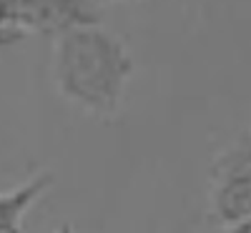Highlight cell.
Returning a JSON list of instances; mask_svg holds the SVG:
<instances>
[{"label": "cell", "mask_w": 251, "mask_h": 233, "mask_svg": "<svg viewBox=\"0 0 251 233\" xmlns=\"http://www.w3.org/2000/svg\"><path fill=\"white\" fill-rule=\"evenodd\" d=\"M136 73L126 43L98 23L71 25L53 35V80L58 93L98 120L118 116Z\"/></svg>", "instance_id": "6da1fadb"}, {"label": "cell", "mask_w": 251, "mask_h": 233, "mask_svg": "<svg viewBox=\"0 0 251 233\" xmlns=\"http://www.w3.org/2000/svg\"><path fill=\"white\" fill-rule=\"evenodd\" d=\"M208 223L221 231H246L251 216V145L249 133L219 151L208 168Z\"/></svg>", "instance_id": "7a4b0ae2"}, {"label": "cell", "mask_w": 251, "mask_h": 233, "mask_svg": "<svg viewBox=\"0 0 251 233\" xmlns=\"http://www.w3.org/2000/svg\"><path fill=\"white\" fill-rule=\"evenodd\" d=\"M53 173L50 171H38L35 176H30L25 183H20L10 190L0 193V231H23V218L30 210V206L43 198L50 186H53Z\"/></svg>", "instance_id": "3957f363"}, {"label": "cell", "mask_w": 251, "mask_h": 233, "mask_svg": "<svg viewBox=\"0 0 251 233\" xmlns=\"http://www.w3.org/2000/svg\"><path fill=\"white\" fill-rule=\"evenodd\" d=\"M18 38H23L13 28V10H10V0H0V48L15 43Z\"/></svg>", "instance_id": "277c9868"}]
</instances>
